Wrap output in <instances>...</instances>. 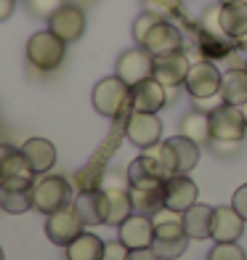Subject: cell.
Wrapping results in <instances>:
<instances>
[{
    "mask_svg": "<svg viewBox=\"0 0 247 260\" xmlns=\"http://www.w3.org/2000/svg\"><path fill=\"white\" fill-rule=\"evenodd\" d=\"M93 106L96 112L109 117V120H120L125 122V117L131 114V85L120 77H104L101 82H96L93 88Z\"/></svg>",
    "mask_w": 247,
    "mask_h": 260,
    "instance_id": "obj_1",
    "label": "cell"
},
{
    "mask_svg": "<svg viewBox=\"0 0 247 260\" xmlns=\"http://www.w3.org/2000/svg\"><path fill=\"white\" fill-rule=\"evenodd\" d=\"M64 53H67V43L58 35H53L51 29L35 32L27 43V58L40 72H53V69H58L64 61Z\"/></svg>",
    "mask_w": 247,
    "mask_h": 260,
    "instance_id": "obj_2",
    "label": "cell"
},
{
    "mask_svg": "<svg viewBox=\"0 0 247 260\" xmlns=\"http://www.w3.org/2000/svg\"><path fill=\"white\" fill-rule=\"evenodd\" d=\"M72 199V186L61 175H45L32 186V210H40L45 215L61 210Z\"/></svg>",
    "mask_w": 247,
    "mask_h": 260,
    "instance_id": "obj_3",
    "label": "cell"
},
{
    "mask_svg": "<svg viewBox=\"0 0 247 260\" xmlns=\"http://www.w3.org/2000/svg\"><path fill=\"white\" fill-rule=\"evenodd\" d=\"M244 130L247 122H244L242 106L223 101L210 112V133H213V141H218V144H239L244 138Z\"/></svg>",
    "mask_w": 247,
    "mask_h": 260,
    "instance_id": "obj_4",
    "label": "cell"
},
{
    "mask_svg": "<svg viewBox=\"0 0 247 260\" xmlns=\"http://www.w3.org/2000/svg\"><path fill=\"white\" fill-rule=\"evenodd\" d=\"M3 146V159H0V186L3 188H32L35 186V173L21 149H14L8 144Z\"/></svg>",
    "mask_w": 247,
    "mask_h": 260,
    "instance_id": "obj_5",
    "label": "cell"
},
{
    "mask_svg": "<svg viewBox=\"0 0 247 260\" xmlns=\"http://www.w3.org/2000/svg\"><path fill=\"white\" fill-rule=\"evenodd\" d=\"M189 244V234H186L181 220H160L155 223V236H151V250L162 260H175L186 252Z\"/></svg>",
    "mask_w": 247,
    "mask_h": 260,
    "instance_id": "obj_6",
    "label": "cell"
},
{
    "mask_svg": "<svg viewBox=\"0 0 247 260\" xmlns=\"http://www.w3.org/2000/svg\"><path fill=\"white\" fill-rule=\"evenodd\" d=\"M122 130H125V138L131 141L133 146L138 149H149L160 144V136H162V122L157 114L151 112H133L125 117L122 122Z\"/></svg>",
    "mask_w": 247,
    "mask_h": 260,
    "instance_id": "obj_7",
    "label": "cell"
},
{
    "mask_svg": "<svg viewBox=\"0 0 247 260\" xmlns=\"http://www.w3.org/2000/svg\"><path fill=\"white\" fill-rule=\"evenodd\" d=\"M221 82H223V75L218 72V67L213 61H207V58H202V61H194L189 67V75H186L183 85L192 99H210L221 93Z\"/></svg>",
    "mask_w": 247,
    "mask_h": 260,
    "instance_id": "obj_8",
    "label": "cell"
},
{
    "mask_svg": "<svg viewBox=\"0 0 247 260\" xmlns=\"http://www.w3.org/2000/svg\"><path fill=\"white\" fill-rule=\"evenodd\" d=\"M82 218L75 205H67L61 210H56L48 215V220H45V234H48V239L58 247H67L72 239H77V236L82 234Z\"/></svg>",
    "mask_w": 247,
    "mask_h": 260,
    "instance_id": "obj_9",
    "label": "cell"
},
{
    "mask_svg": "<svg viewBox=\"0 0 247 260\" xmlns=\"http://www.w3.org/2000/svg\"><path fill=\"white\" fill-rule=\"evenodd\" d=\"M117 77L125 80L131 88L138 85L141 80L155 77V56H151L144 45L125 51L120 58H117Z\"/></svg>",
    "mask_w": 247,
    "mask_h": 260,
    "instance_id": "obj_10",
    "label": "cell"
},
{
    "mask_svg": "<svg viewBox=\"0 0 247 260\" xmlns=\"http://www.w3.org/2000/svg\"><path fill=\"white\" fill-rule=\"evenodd\" d=\"M168 178H170L168 168L149 151H144L141 157H136L128 165V183L136 188H155V186H162Z\"/></svg>",
    "mask_w": 247,
    "mask_h": 260,
    "instance_id": "obj_11",
    "label": "cell"
},
{
    "mask_svg": "<svg viewBox=\"0 0 247 260\" xmlns=\"http://www.w3.org/2000/svg\"><path fill=\"white\" fill-rule=\"evenodd\" d=\"M189 67H192V58L183 51L155 56V80H160L168 90H175L178 85H183L186 75H189Z\"/></svg>",
    "mask_w": 247,
    "mask_h": 260,
    "instance_id": "obj_12",
    "label": "cell"
},
{
    "mask_svg": "<svg viewBox=\"0 0 247 260\" xmlns=\"http://www.w3.org/2000/svg\"><path fill=\"white\" fill-rule=\"evenodd\" d=\"M144 48L151 56H162V53H173V51H183V32L173 24L170 19H160L155 27L149 29L144 38Z\"/></svg>",
    "mask_w": 247,
    "mask_h": 260,
    "instance_id": "obj_13",
    "label": "cell"
},
{
    "mask_svg": "<svg viewBox=\"0 0 247 260\" xmlns=\"http://www.w3.org/2000/svg\"><path fill=\"white\" fill-rule=\"evenodd\" d=\"M48 29L53 35H58L64 43H75V40L82 38V32H85V14H82V8H77L72 3H64L48 19Z\"/></svg>",
    "mask_w": 247,
    "mask_h": 260,
    "instance_id": "obj_14",
    "label": "cell"
},
{
    "mask_svg": "<svg viewBox=\"0 0 247 260\" xmlns=\"http://www.w3.org/2000/svg\"><path fill=\"white\" fill-rule=\"evenodd\" d=\"M165 191V207H170L175 212H186L197 202V183L186 173H175L162 183Z\"/></svg>",
    "mask_w": 247,
    "mask_h": 260,
    "instance_id": "obj_15",
    "label": "cell"
},
{
    "mask_svg": "<svg viewBox=\"0 0 247 260\" xmlns=\"http://www.w3.org/2000/svg\"><path fill=\"white\" fill-rule=\"evenodd\" d=\"M165 104H168V88H165L160 80H155V77L141 80L138 85L131 88V106H133V112H151V114H157Z\"/></svg>",
    "mask_w": 247,
    "mask_h": 260,
    "instance_id": "obj_16",
    "label": "cell"
},
{
    "mask_svg": "<svg viewBox=\"0 0 247 260\" xmlns=\"http://www.w3.org/2000/svg\"><path fill=\"white\" fill-rule=\"evenodd\" d=\"M117 229H120V242L131 250H144L151 244V236H155V223L149 215H141V212H133Z\"/></svg>",
    "mask_w": 247,
    "mask_h": 260,
    "instance_id": "obj_17",
    "label": "cell"
},
{
    "mask_svg": "<svg viewBox=\"0 0 247 260\" xmlns=\"http://www.w3.org/2000/svg\"><path fill=\"white\" fill-rule=\"evenodd\" d=\"M104 223L107 226H120L125 218L133 215V202H131V188L122 186H104Z\"/></svg>",
    "mask_w": 247,
    "mask_h": 260,
    "instance_id": "obj_18",
    "label": "cell"
},
{
    "mask_svg": "<svg viewBox=\"0 0 247 260\" xmlns=\"http://www.w3.org/2000/svg\"><path fill=\"white\" fill-rule=\"evenodd\" d=\"M244 231V218L234 207H215L213 210V226L210 236L215 242H237Z\"/></svg>",
    "mask_w": 247,
    "mask_h": 260,
    "instance_id": "obj_19",
    "label": "cell"
},
{
    "mask_svg": "<svg viewBox=\"0 0 247 260\" xmlns=\"http://www.w3.org/2000/svg\"><path fill=\"white\" fill-rule=\"evenodd\" d=\"M213 210L210 205H202V202H194L189 210L181 215V223L186 234H189V239H207L210 236V226H213Z\"/></svg>",
    "mask_w": 247,
    "mask_h": 260,
    "instance_id": "obj_20",
    "label": "cell"
},
{
    "mask_svg": "<svg viewBox=\"0 0 247 260\" xmlns=\"http://www.w3.org/2000/svg\"><path fill=\"white\" fill-rule=\"evenodd\" d=\"M75 207L85 226L104 223V215H107V210H104V188H82L80 197L75 199Z\"/></svg>",
    "mask_w": 247,
    "mask_h": 260,
    "instance_id": "obj_21",
    "label": "cell"
},
{
    "mask_svg": "<svg viewBox=\"0 0 247 260\" xmlns=\"http://www.w3.org/2000/svg\"><path fill=\"white\" fill-rule=\"evenodd\" d=\"M21 154L27 157V162L32 165L35 173H48L56 162V149L51 141L45 138H29L21 144Z\"/></svg>",
    "mask_w": 247,
    "mask_h": 260,
    "instance_id": "obj_22",
    "label": "cell"
},
{
    "mask_svg": "<svg viewBox=\"0 0 247 260\" xmlns=\"http://www.w3.org/2000/svg\"><path fill=\"white\" fill-rule=\"evenodd\" d=\"M221 96L226 104H234V106H242L247 101V69L244 67H234L223 75Z\"/></svg>",
    "mask_w": 247,
    "mask_h": 260,
    "instance_id": "obj_23",
    "label": "cell"
},
{
    "mask_svg": "<svg viewBox=\"0 0 247 260\" xmlns=\"http://www.w3.org/2000/svg\"><path fill=\"white\" fill-rule=\"evenodd\" d=\"M107 242H101L96 234L82 231L77 239L67 244V260H101Z\"/></svg>",
    "mask_w": 247,
    "mask_h": 260,
    "instance_id": "obj_24",
    "label": "cell"
},
{
    "mask_svg": "<svg viewBox=\"0 0 247 260\" xmlns=\"http://www.w3.org/2000/svg\"><path fill=\"white\" fill-rule=\"evenodd\" d=\"M131 202H133V212L155 218L157 212L165 207V191H162V186H155V188H136V186H131Z\"/></svg>",
    "mask_w": 247,
    "mask_h": 260,
    "instance_id": "obj_25",
    "label": "cell"
},
{
    "mask_svg": "<svg viewBox=\"0 0 247 260\" xmlns=\"http://www.w3.org/2000/svg\"><path fill=\"white\" fill-rule=\"evenodd\" d=\"M181 136L192 138L194 144H207V141H213V133H210V112L194 109L189 114H183V120H181Z\"/></svg>",
    "mask_w": 247,
    "mask_h": 260,
    "instance_id": "obj_26",
    "label": "cell"
},
{
    "mask_svg": "<svg viewBox=\"0 0 247 260\" xmlns=\"http://www.w3.org/2000/svg\"><path fill=\"white\" fill-rule=\"evenodd\" d=\"M221 27L229 38L239 40L247 32V3H221Z\"/></svg>",
    "mask_w": 247,
    "mask_h": 260,
    "instance_id": "obj_27",
    "label": "cell"
},
{
    "mask_svg": "<svg viewBox=\"0 0 247 260\" xmlns=\"http://www.w3.org/2000/svg\"><path fill=\"white\" fill-rule=\"evenodd\" d=\"M170 146L175 151V159H178V173L189 175L197 168V162H199V144H194L192 138H186V136L178 133V136L170 138Z\"/></svg>",
    "mask_w": 247,
    "mask_h": 260,
    "instance_id": "obj_28",
    "label": "cell"
},
{
    "mask_svg": "<svg viewBox=\"0 0 247 260\" xmlns=\"http://www.w3.org/2000/svg\"><path fill=\"white\" fill-rule=\"evenodd\" d=\"M0 210L19 215L32 210V188H3L0 186Z\"/></svg>",
    "mask_w": 247,
    "mask_h": 260,
    "instance_id": "obj_29",
    "label": "cell"
},
{
    "mask_svg": "<svg viewBox=\"0 0 247 260\" xmlns=\"http://www.w3.org/2000/svg\"><path fill=\"white\" fill-rule=\"evenodd\" d=\"M207 260H247V255L237 242H215Z\"/></svg>",
    "mask_w": 247,
    "mask_h": 260,
    "instance_id": "obj_30",
    "label": "cell"
},
{
    "mask_svg": "<svg viewBox=\"0 0 247 260\" xmlns=\"http://www.w3.org/2000/svg\"><path fill=\"white\" fill-rule=\"evenodd\" d=\"M146 11L157 14L162 19H175V16H183L181 14V0H144Z\"/></svg>",
    "mask_w": 247,
    "mask_h": 260,
    "instance_id": "obj_31",
    "label": "cell"
},
{
    "mask_svg": "<svg viewBox=\"0 0 247 260\" xmlns=\"http://www.w3.org/2000/svg\"><path fill=\"white\" fill-rule=\"evenodd\" d=\"M64 3L67 0H27V8H29V14L38 16V19H51Z\"/></svg>",
    "mask_w": 247,
    "mask_h": 260,
    "instance_id": "obj_32",
    "label": "cell"
},
{
    "mask_svg": "<svg viewBox=\"0 0 247 260\" xmlns=\"http://www.w3.org/2000/svg\"><path fill=\"white\" fill-rule=\"evenodd\" d=\"M160 19H162V16L151 14V11H144V14H141V16H138V19L133 21V38H136V43H138V45L144 43V38L149 35V29L155 27Z\"/></svg>",
    "mask_w": 247,
    "mask_h": 260,
    "instance_id": "obj_33",
    "label": "cell"
},
{
    "mask_svg": "<svg viewBox=\"0 0 247 260\" xmlns=\"http://www.w3.org/2000/svg\"><path fill=\"white\" fill-rule=\"evenodd\" d=\"M128 255H131V247H125L120 239H117V242H107L101 260H128Z\"/></svg>",
    "mask_w": 247,
    "mask_h": 260,
    "instance_id": "obj_34",
    "label": "cell"
},
{
    "mask_svg": "<svg viewBox=\"0 0 247 260\" xmlns=\"http://www.w3.org/2000/svg\"><path fill=\"white\" fill-rule=\"evenodd\" d=\"M231 207L239 212V215L247 220V183L239 186L237 191H234V199H231Z\"/></svg>",
    "mask_w": 247,
    "mask_h": 260,
    "instance_id": "obj_35",
    "label": "cell"
},
{
    "mask_svg": "<svg viewBox=\"0 0 247 260\" xmlns=\"http://www.w3.org/2000/svg\"><path fill=\"white\" fill-rule=\"evenodd\" d=\"M128 260H162V257L151 250V247H144V250H131Z\"/></svg>",
    "mask_w": 247,
    "mask_h": 260,
    "instance_id": "obj_36",
    "label": "cell"
},
{
    "mask_svg": "<svg viewBox=\"0 0 247 260\" xmlns=\"http://www.w3.org/2000/svg\"><path fill=\"white\" fill-rule=\"evenodd\" d=\"M16 8V0H0V21H6Z\"/></svg>",
    "mask_w": 247,
    "mask_h": 260,
    "instance_id": "obj_37",
    "label": "cell"
},
{
    "mask_svg": "<svg viewBox=\"0 0 247 260\" xmlns=\"http://www.w3.org/2000/svg\"><path fill=\"white\" fill-rule=\"evenodd\" d=\"M237 48H242V51H247V32L242 35V38L237 40Z\"/></svg>",
    "mask_w": 247,
    "mask_h": 260,
    "instance_id": "obj_38",
    "label": "cell"
},
{
    "mask_svg": "<svg viewBox=\"0 0 247 260\" xmlns=\"http://www.w3.org/2000/svg\"><path fill=\"white\" fill-rule=\"evenodd\" d=\"M242 114H244V122H247V101L242 104Z\"/></svg>",
    "mask_w": 247,
    "mask_h": 260,
    "instance_id": "obj_39",
    "label": "cell"
},
{
    "mask_svg": "<svg viewBox=\"0 0 247 260\" xmlns=\"http://www.w3.org/2000/svg\"><path fill=\"white\" fill-rule=\"evenodd\" d=\"M221 3H247V0H221Z\"/></svg>",
    "mask_w": 247,
    "mask_h": 260,
    "instance_id": "obj_40",
    "label": "cell"
},
{
    "mask_svg": "<svg viewBox=\"0 0 247 260\" xmlns=\"http://www.w3.org/2000/svg\"><path fill=\"white\" fill-rule=\"evenodd\" d=\"M0 159H3V146H0Z\"/></svg>",
    "mask_w": 247,
    "mask_h": 260,
    "instance_id": "obj_41",
    "label": "cell"
},
{
    "mask_svg": "<svg viewBox=\"0 0 247 260\" xmlns=\"http://www.w3.org/2000/svg\"><path fill=\"white\" fill-rule=\"evenodd\" d=\"M0 260H3V250H0Z\"/></svg>",
    "mask_w": 247,
    "mask_h": 260,
    "instance_id": "obj_42",
    "label": "cell"
},
{
    "mask_svg": "<svg viewBox=\"0 0 247 260\" xmlns=\"http://www.w3.org/2000/svg\"><path fill=\"white\" fill-rule=\"evenodd\" d=\"M244 69H247V58H244Z\"/></svg>",
    "mask_w": 247,
    "mask_h": 260,
    "instance_id": "obj_43",
    "label": "cell"
}]
</instances>
